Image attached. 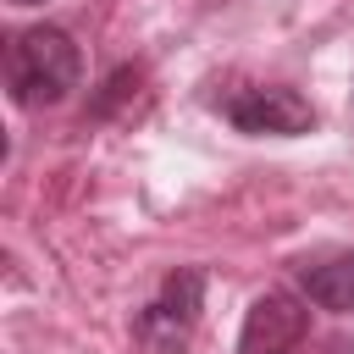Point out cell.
I'll return each mask as SVG.
<instances>
[{
	"mask_svg": "<svg viewBox=\"0 0 354 354\" xmlns=\"http://www.w3.org/2000/svg\"><path fill=\"white\" fill-rule=\"evenodd\" d=\"M299 288L315 310L348 315L354 310V254H326V260H304L299 266Z\"/></svg>",
	"mask_w": 354,
	"mask_h": 354,
	"instance_id": "5",
	"label": "cell"
},
{
	"mask_svg": "<svg viewBox=\"0 0 354 354\" xmlns=\"http://www.w3.org/2000/svg\"><path fill=\"white\" fill-rule=\"evenodd\" d=\"M348 122H354V100H348Z\"/></svg>",
	"mask_w": 354,
	"mask_h": 354,
	"instance_id": "8",
	"label": "cell"
},
{
	"mask_svg": "<svg viewBox=\"0 0 354 354\" xmlns=\"http://www.w3.org/2000/svg\"><path fill=\"white\" fill-rule=\"evenodd\" d=\"M343 354H354V343H348V348H343Z\"/></svg>",
	"mask_w": 354,
	"mask_h": 354,
	"instance_id": "9",
	"label": "cell"
},
{
	"mask_svg": "<svg viewBox=\"0 0 354 354\" xmlns=\"http://www.w3.org/2000/svg\"><path fill=\"white\" fill-rule=\"evenodd\" d=\"M11 6H39V0H11Z\"/></svg>",
	"mask_w": 354,
	"mask_h": 354,
	"instance_id": "7",
	"label": "cell"
},
{
	"mask_svg": "<svg viewBox=\"0 0 354 354\" xmlns=\"http://www.w3.org/2000/svg\"><path fill=\"white\" fill-rule=\"evenodd\" d=\"M310 332V304L299 293H260L249 310H243V326H238V348L232 354H293Z\"/></svg>",
	"mask_w": 354,
	"mask_h": 354,
	"instance_id": "4",
	"label": "cell"
},
{
	"mask_svg": "<svg viewBox=\"0 0 354 354\" xmlns=\"http://www.w3.org/2000/svg\"><path fill=\"white\" fill-rule=\"evenodd\" d=\"M138 94V66H116L105 83H100V94H94V105H88V116H111L122 100H133Z\"/></svg>",
	"mask_w": 354,
	"mask_h": 354,
	"instance_id": "6",
	"label": "cell"
},
{
	"mask_svg": "<svg viewBox=\"0 0 354 354\" xmlns=\"http://www.w3.org/2000/svg\"><path fill=\"white\" fill-rule=\"evenodd\" d=\"M199 310H205V271L199 266H183L160 282V293L138 310L133 332L138 343H149L155 354H183L194 326H199Z\"/></svg>",
	"mask_w": 354,
	"mask_h": 354,
	"instance_id": "2",
	"label": "cell"
},
{
	"mask_svg": "<svg viewBox=\"0 0 354 354\" xmlns=\"http://www.w3.org/2000/svg\"><path fill=\"white\" fill-rule=\"evenodd\" d=\"M221 116L238 127V133H254V138H299L315 127V105L299 94V88H282V83H243L221 100Z\"/></svg>",
	"mask_w": 354,
	"mask_h": 354,
	"instance_id": "3",
	"label": "cell"
},
{
	"mask_svg": "<svg viewBox=\"0 0 354 354\" xmlns=\"http://www.w3.org/2000/svg\"><path fill=\"white\" fill-rule=\"evenodd\" d=\"M77 72H83V55H77V44H72L66 28L39 22V28L11 33V44H6V88L28 111L61 105L77 88Z\"/></svg>",
	"mask_w": 354,
	"mask_h": 354,
	"instance_id": "1",
	"label": "cell"
}]
</instances>
